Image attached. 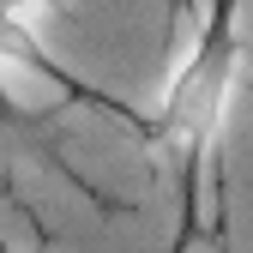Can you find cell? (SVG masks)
<instances>
[{
	"label": "cell",
	"instance_id": "obj_1",
	"mask_svg": "<svg viewBox=\"0 0 253 253\" xmlns=\"http://www.w3.org/2000/svg\"><path fill=\"white\" fill-rule=\"evenodd\" d=\"M241 0H211L199 12L193 48L181 54V67L169 73V90L157 115H145V145L151 157H169L175 163V241L169 253H193L205 235V157L217 151V133H223V109L235 97L241 79V30H235Z\"/></svg>",
	"mask_w": 253,
	"mask_h": 253
},
{
	"label": "cell",
	"instance_id": "obj_2",
	"mask_svg": "<svg viewBox=\"0 0 253 253\" xmlns=\"http://www.w3.org/2000/svg\"><path fill=\"white\" fill-rule=\"evenodd\" d=\"M18 157L42 163L48 175H60L67 187H79L97 211H121V205H109L97 187H90V181L67 163V151H60V109H30L24 97H12V90L0 84V169H12Z\"/></svg>",
	"mask_w": 253,
	"mask_h": 253
},
{
	"label": "cell",
	"instance_id": "obj_4",
	"mask_svg": "<svg viewBox=\"0 0 253 253\" xmlns=\"http://www.w3.org/2000/svg\"><path fill=\"white\" fill-rule=\"evenodd\" d=\"M187 12H193V0H169V24H181Z\"/></svg>",
	"mask_w": 253,
	"mask_h": 253
},
{
	"label": "cell",
	"instance_id": "obj_3",
	"mask_svg": "<svg viewBox=\"0 0 253 253\" xmlns=\"http://www.w3.org/2000/svg\"><path fill=\"white\" fill-rule=\"evenodd\" d=\"M30 12H60V18H67L73 6H67V0H0V18H30Z\"/></svg>",
	"mask_w": 253,
	"mask_h": 253
}]
</instances>
